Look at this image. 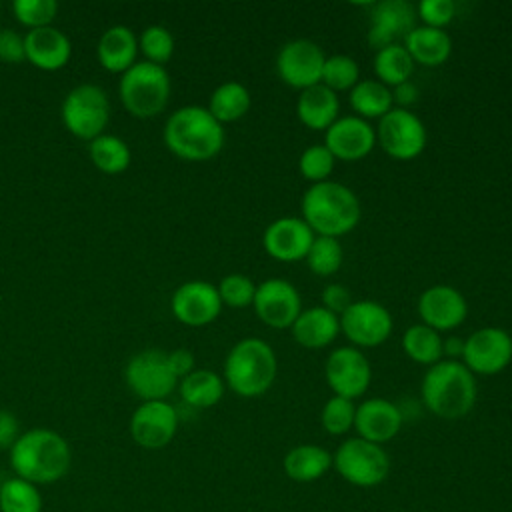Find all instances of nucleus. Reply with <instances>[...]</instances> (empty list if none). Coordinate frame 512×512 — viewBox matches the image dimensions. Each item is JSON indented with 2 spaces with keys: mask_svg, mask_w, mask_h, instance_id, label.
I'll list each match as a JSON object with an SVG mask.
<instances>
[{
  "mask_svg": "<svg viewBox=\"0 0 512 512\" xmlns=\"http://www.w3.org/2000/svg\"><path fill=\"white\" fill-rule=\"evenodd\" d=\"M72 452L64 436L48 428L22 432L10 448V466L32 484H52L66 476Z\"/></svg>",
  "mask_w": 512,
  "mask_h": 512,
  "instance_id": "obj_1",
  "label": "nucleus"
},
{
  "mask_svg": "<svg viewBox=\"0 0 512 512\" xmlns=\"http://www.w3.org/2000/svg\"><path fill=\"white\" fill-rule=\"evenodd\" d=\"M302 220L318 236L340 238L352 232L362 216L360 200L352 188L324 180L312 184L302 194Z\"/></svg>",
  "mask_w": 512,
  "mask_h": 512,
  "instance_id": "obj_2",
  "label": "nucleus"
},
{
  "mask_svg": "<svg viewBox=\"0 0 512 512\" xmlns=\"http://www.w3.org/2000/svg\"><path fill=\"white\" fill-rule=\"evenodd\" d=\"M424 406L438 418H464L476 404V376L460 360H440L432 364L420 384Z\"/></svg>",
  "mask_w": 512,
  "mask_h": 512,
  "instance_id": "obj_3",
  "label": "nucleus"
},
{
  "mask_svg": "<svg viewBox=\"0 0 512 512\" xmlns=\"http://www.w3.org/2000/svg\"><path fill=\"white\" fill-rule=\"evenodd\" d=\"M224 128L198 104H188L172 112L164 124L166 148L188 162H204L214 158L224 146Z\"/></svg>",
  "mask_w": 512,
  "mask_h": 512,
  "instance_id": "obj_4",
  "label": "nucleus"
},
{
  "mask_svg": "<svg viewBox=\"0 0 512 512\" xmlns=\"http://www.w3.org/2000/svg\"><path fill=\"white\" fill-rule=\"evenodd\" d=\"M278 360L274 348L262 338L236 342L224 360V384L242 398L264 394L276 380Z\"/></svg>",
  "mask_w": 512,
  "mask_h": 512,
  "instance_id": "obj_5",
  "label": "nucleus"
},
{
  "mask_svg": "<svg viewBox=\"0 0 512 512\" xmlns=\"http://www.w3.org/2000/svg\"><path fill=\"white\" fill-rule=\"evenodd\" d=\"M170 74L152 62L132 64L120 78L118 94L122 106L136 118L158 116L170 100Z\"/></svg>",
  "mask_w": 512,
  "mask_h": 512,
  "instance_id": "obj_6",
  "label": "nucleus"
},
{
  "mask_svg": "<svg viewBox=\"0 0 512 512\" xmlns=\"http://www.w3.org/2000/svg\"><path fill=\"white\" fill-rule=\"evenodd\" d=\"M332 466L348 484L358 488H374L388 478L390 458L380 444L356 436L344 440L336 448Z\"/></svg>",
  "mask_w": 512,
  "mask_h": 512,
  "instance_id": "obj_7",
  "label": "nucleus"
},
{
  "mask_svg": "<svg viewBox=\"0 0 512 512\" xmlns=\"http://www.w3.org/2000/svg\"><path fill=\"white\" fill-rule=\"evenodd\" d=\"M62 122L70 134L82 140H94L104 134L110 122V102L96 84L72 88L62 102Z\"/></svg>",
  "mask_w": 512,
  "mask_h": 512,
  "instance_id": "obj_8",
  "label": "nucleus"
},
{
  "mask_svg": "<svg viewBox=\"0 0 512 512\" xmlns=\"http://www.w3.org/2000/svg\"><path fill=\"white\" fill-rule=\"evenodd\" d=\"M424 122L406 108H392L378 120L376 142L394 160H412L426 148Z\"/></svg>",
  "mask_w": 512,
  "mask_h": 512,
  "instance_id": "obj_9",
  "label": "nucleus"
},
{
  "mask_svg": "<svg viewBox=\"0 0 512 512\" xmlns=\"http://www.w3.org/2000/svg\"><path fill=\"white\" fill-rule=\"evenodd\" d=\"M124 378L128 388L144 402L164 400L174 392L178 384V378L168 366L166 352L156 348L142 350L136 356H132L126 364Z\"/></svg>",
  "mask_w": 512,
  "mask_h": 512,
  "instance_id": "obj_10",
  "label": "nucleus"
},
{
  "mask_svg": "<svg viewBox=\"0 0 512 512\" xmlns=\"http://www.w3.org/2000/svg\"><path fill=\"white\" fill-rule=\"evenodd\" d=\"M394 328L390 310L376 300H354L340 314V332L356 348H374L384 344Z\"/></svg>",
  "mask_w": 512,
  "mask_h": 512,
  "instance_id": "obj_11",
  "label": "nucleus"
},
{
  "mask_svg": "<svg viewBox=\"0 0 512 512\" xmlns=\"http://www.w3.org/2000/svg\"><path fill=\"white\" fill-rule=\"evenodd\" d=\"M512 362V336L498 326H486L464 340L462 364L472 374L494 376Z\"/></svg>",
  "mask_w": 512,
  "mask_h": 512,
  "instance_id": "obj_12",
  "label": "nucleus"
},
{
  "mask_svg": "<svg viewBox=\"0 0 512 512\" xmlns=\"http://www.w3.org/2000/svg\"><path fill=\"white\" fill-rule=\"evenodd\" d=\"M324 62L326 54L316 42L296 38L278 50L276 72L282 82L302 92L314 84H320Z\"/></svg>",
  "mask_w": 512,
  "mask_h": 512,
  "instance_id": "obj_13",
  "label": "nucleus"
},
{
  "mask_svg": "<svg viewBox=\"0 0 512 512\" xmlns=\"http://www.w3.org/2000/svg\"><path fill=\"white\" fill-rule=\"evenodd\" d=\"M324 376L334 396L354 400L368 390L372 380V368L360 348L340 346L328 354L324 364Z\"/></svg>",
  "mask_w": 512,
  "mask_h": 512,
  "instance_id": "obj_14",
  "label": "nucleus"
},
{
  "mask_svg": "<svg viewBox=\"0 0 512 512\" xmlns=\"http://www.w3.org/2000/svg\"><path fill=\"white\" fill-rule=\"evenodd\" d=\"M258 320L270 328H290L302 312V298L296 286L284 278H268L256 284L252 300Z\"/></svg>",
  "mask_w": 512,
  "mask_h": 512,
  "instance_id": "obj_15",
  "label": "nucleus"
},
{
  "mask_svg": "<svg viewBox=\"0 0 512 512\" xmlns=\"http://www.w3.org/2000/svg\"><path fill=\"white\" fill-rule=\"evenodd\" d=\"M178 430V412L166 400L142 402L130 418L134 442L146 450H160L172 442Z\"/></svg>",
  "mask_w": 512,
  "mask_h": 512,
  "instance_id": "obj_16",
  "label": "nucleus"
},
{
  "mask_svg": "<svg viewBox=\"0 0 512 512\" xmlns=\"http://www.w3.org/2000/svg\"><path fill=\"white\" fill-rule=\"evenodd\" d=\"M170 308L178 322L200 328L220 316L222 300L214 284L206 280H188L174 290Z\"/></svg>",
  "mask_w": 512,
  "mask_h": 512,
  "instance_id": "obj_17",
  "label": "nucleus"
},
{
  "mask_svg": "<svg viewBox=\"0 0 512 512\" xmlns=\"http://www.w3.org/2000/svg\"><path fill=\"white\" fill-rule=\"evenodd\" d=\"M376 144V128L356 116H342L336 118L326 130H324V146L332 152L336 160L344 162H356L366 158Z\"/></svg>",
  "mask_w": 512,
  "mask_h": 512,
  "instance_id": "obj_18",
  "label": "nucleus"
},
{
  "mask_svg": "<svg viewBox=\"0 0 512 512\" xmlns=\"http://www.w3.org/2000/svg\"><path fill=\"white\" fill-rule=\"evenodd\" d=\"M418 316L422 324L436 332L458 328L468 316V304L462 292L450 284H434L418 298Z\"/></svg>",
  "mask_w": 512,
  "mask_h": 512,
  "instance_id": "obj_19",
  "label": "nucleus"
},
{
  "mask_svg": "<svg viewBox=\"0 0 512 512\" xmlns=\"http://www.w3.org/2000/svg\"><path fill=\"white\" fill-rule=\"evenodd\" d=\"M314 238V232L302 218L282 216L266 226L262 246L278 262H298L306 258Z\"/></svg>",
  "mask_w": 512,
  "mask_h": 512,
  "instance_id": "obj_20",
  "label": "nucleus"
},
{
  "mask_svg": "<svg viewBox=\"0 0 512 512\" xmlns=\"http://www.w3.org/2000/svg\"><path fill=\"white\" fill-rule=\"evenodd\" d=\"M416 8L406 0H382L370 12L368 44L380 50L390 44H400L416 26Z\"/></svg>",
  "mask_w": 512,
  "mask_h": 512,
  "instance_id": "obj_21",
  "label": "nucleus"
},
{
  "mask_svg": "<svg viewBox=\"0 0 512 512\" xmlns=\"http://www.w3.org/2000/svg\"><path fill=\"white\" fill-rule=\"evenodd\" d=\"M404 422L402 410L386 400V398H368L356 406L354 414V428L358 438H364L374 444H384L392 440Z\"/></svg>",
  "mask_w": 512,
  "mask_h": 512,
  "instance_id": "obj_22",
  "label": "nucleus"
},
{
  "mask_svg": "<svg viewBox=\"0 0 512 512\" xmlns=\"http://www.w3.org/2000/svg\"><path fill=\"white\" fill-rule=\"evenodd\" d=\"M26 60L46 72L64 68L72 54V44L64 32L54 26L34 28L24 36Z\"/></svg>",
  "mask_w": 512,
  "mask_h": 512,
  "instance_id": "obj_23",
  "label": "nucleus"
},
{
  "mask_svg": "<svg viewBox=\"0 0 512 512\" xmlns=\"http://www.w3.org/2000/svg\"><path fill=\"white\" fill-rule=\"evenodd\" d=\"M292 338L304 348H324L340 334V316L324 306H312L300 312L290 326Z\"/></svg>",
  "mask_w": 512,
  "mask_h": 512,
  "instance_id": "obj_24",
  "label": "nucleus"
},
{
  "mask_svg": "<svg viewBox=\"0 0 512 512\" xmlns=\"http://www.w3.org/2000/svg\"><path fill=\"white\" fill-rule=\"evenodd\" d=\"M338 112V94L324 84H314L302 90L296 100L298 120L310 130H326L338 118Z\"/></svg>",
  "mask_w": 512,
  "mask_h": 512,
  "instance_id": "obj_25",
  "label": "nucleus"
},
{
  "mask_svg": "<svg viewBox=\"0 0 512 512\" xmlns=\"http://www.w3.org/2000/svg\"><path fill=\"white\" fill-rule=\"evenodd\" d=\"M136 52L138 40L134 32L122 24L110 26L106 32H102L96 46L98 62L102 64V68L120 74H124L132 64H136Z\"/></svg>",
  "mask_w": 512,
  "mask_h": 512,
  "instance_id": "obj_26",
  "label": "nucleus"
},
{
  "mask_svg": "<svg viewBox=\"0 0 512 512\" xmlns=\"http://www.w3.org/2000/svg\"><path fill=\"white\" fill-rule=\"evenodd\" d=\"M404 48L412 56L414 64L422 66H440L450 58L452 52V38L442 28L432 26H414L408 36L404 38Z\"/></svg>",
  "mask_w": 512,
  "mask_h": 512,
  "instance_id": "obj_27",
  "label": "nucleus"
},
{
  "mask_svg": "<svg viewBox=\"0 0 512 512\" xmlns=\"http://www.w3.org/2000/svg\"><path fill=\"white\" fill-rule=\"evenodd\" d=\"M332 466V454L318 444H300L286 452L282 468L294 482H314Z\"/></svg>",
  "mask_w": 512,
  "mask_h": 512,
  "instance_id": "obj_28",
  "label": "nucleus"
},
{
  "mask_svg": "<svg viewBox=\"0 0 512 512\" xmlns=\"http://www.w3.org/2000/svg\"><path fill=\"white\" fill-rule=\"evenodd\" d=\"M182 400L192 408L216 406L224 396V380L214 370L194 368L178 384Z\"/></svg>",
  "mask_w": 512,
  "mask_h": 512,
  "instance_id": "obj_29",
  "label": "nucleus"
},
{
  "mask_svg": "<svg viewBox=\"0 0 512 512\" xmlns=\"http://www.w3.org/2000/svg\"><path fill=\"white\" fill-rule=\"evenodd\" d=\"M250 90L236 80H228L214 88L208 102V112L220 122H236L250 110Z\"/></svg>",
  "mask_w": 512,
  "mask_h": 512,
  "instance_id": "obj_30",
  "label": "nucleus"
},
{
  "mask_svg": "<svg viewBox=\"0 0 512 512\" xmlns=\"http://www.w3.org/2000/svg\"><path fill=\"white\" fill-rule=\"evenodd\" d=\"M350 108L356 112V116L368 120V118H382L386 112H390L394 106L392 100V88L382 84L380 80H360L348 96Z\"/></svg>",
  "mask_w": 512,
  "mask_h": 512,
  "instance_id": "obj_31",
  "label": "nucleus"
},
{
  "mask_svg": "<svg viewBox=\"0 0 512 512\" xmlns=\"http://www.w3.org/2000/svg\"><path fill=\"white\" fill-rule=\"evenodd\" d=\"M402 350L412 362L432 366L442 358V336L422 322L412 324L402 334Z\"/></svg>",
  "mask_w": 512,
  "mask_h": 512,
  "instance_id": "obj_32",
  "label": "nucleus"
},
{
  "mask_svg": "<svg viewBox=\"0 0 512 512\" xmlns=\"http://www.w3.org/2000/svg\"><path fill=\"white\" fill-rule=\"evenodd\" d=\"M374 72L376 78L386 84L388 88H394L406 80H410L414 72V60L404 48V44H390L380 50H376L374 56Z\"/></svg>",
  "mask_w": 512,
  "mask_h": 512,
  "instance_id": "obj_33",
  "label": "nucleus"
},
{
  "mask_svg": "<svg viewBox=\"0 0 512 512\" xmlns=\"http://www.w3.org/2000/svg\"><path fill=\"white\" fill-rule=\"evenodd\" d=\"M88 154L92 164L104 174H120L130 166V148L128 144L114 134H100L90 140Z\"/></svg>",
  "mask_w": 512,
  "mask_h": 512,
  "instance_id": "obj_34",
  "label": "nucleus"
},
{
  "mask_svg": "<svg viewBox=\"0 0 512 512\" xmlns=\"http://www.w3.org/2000/svg\"><path fill=\"white\" fill-rule=\"evenodd\" d=\"M0 512H42V494L24 478H8L0 486Z\"/></svg>",
  "mask_w": 512,
  "mask_h": 512,
  "instance_id": "obj_35",
  "label": "nucleus"
},
{
  "mask_svg": "<svg viewBox=\"0 0 512 512\" xmlns=\"http://www.w3.org/2000/svg\"><path fill=\"white\" fill-rule=\"evenodd\" d=\"M304 260L316 276H332L344 262V248L338 238L316 236Z\"/></svg>",
  "mask_w": 512,
  "mask_h": 512,
  "instance_id": "obj_36",
  "label": "nucleus"
},
{
  "mask_svg": "<svg viewBox=\"0 0 512 512\" xmlns=\"http://www.w3.org/2000/svg\"><path fill=\"white\" fill-rule=\"evenodd\" d=\"M358 82H360V66L352 56L348 54L326 56L320 84L338 92V90H352Z\"/></svg>",
  "mask_w": 512,
  "mask_h": 512,
  "instance_id": "obj_37",
  "label": "nucleus"
},
{
  "mask_svg": "<svg viewBox=\"0 0 512 512\" xmlns=\"http://www.w3.org/2000/svg\"><path fill=\"white\" fill-rule=\"evenodd\" d=\"M138 48L146 56V62L162 66L174 54V36L168 28H164L160 24H152V26L144 28V32L140 34Z\"/></svg>",
  "mask_w": 512,
  "mask_h": 512,
  "instance_id": "obj_38",
  "label": "nucleus"
},
{
  "mask_svg": "<svg viewBox=\"0 0 512 512\" xmlns=\"http://www.w3.org/2000/svg\"><path fill=\"white\" fill-rule=\"evenodd\" d=\"M354 414H356V406L352 400L342 396H332L322 406L320 424L328 434L342 436L350 428H354Z\"/></svg>",
  "mask_w": 512,
  "mask_h": 512,
  "instance_id": "obj_39",
  "label": "nucleus"
},
{
  "mask_svg": "<svg viewBox=\"0 0 512 512\" xmlns=\"http://www.w3.org/2000/svg\"><path fill=\"white\" fill-rule=\"evenodd\" d=\"M334 164H336V158L324 144H312L300 154L298 170L308 182L318 184L328 180V176L334 170Z\"/></svg>",
  "mask_w": 512,
  "mask_h": 512,
  "instance_id": "obj_40",
  "label": "nucleus"
},
{
  "mask_svg": "<svg viewBox=\"0 0 512 512\" xmlns=\"http://www.w3.org/2000/svg\"><path fill=\"white\" fill-rule=\"evenodd\" d=\"M12 12L16 20L30 30L52 26V20L58 14V2L56 0H14Z\"/></svg>",
  "mask_w": 512,
  "mask_h": 512,
  "instance_id": "obj_41",
  "label": "nucleus"
},
{
  "mask_svg": "<svg viewBox=\"0 0 512 512\" xmlns=\"http://www.w3.org/2000/svg\"><path fill=\"white\" fill-rule=\"evenodd\" d=\"M216 288H218L222 306H230V308L252 306V300L256 294V284L252 282V278L238 272L224 276Z\"/></svg>",
  "mask_w": 512,
  "mask_h": 512,
  "instance_id": "obj_42",
  "label": "nucleus"
},
{
  "mask_svg": "<svg viewBox=\"0 0 512 512\" xmlns=\"http://www.w3.org/2000/svg\"><path fill=\"white\" fill-rule=\"evenodd\" d=\"M456 14V4L452 0H420L416 6V16L424 26L442 28L452 22Z\"/></svg>",
  "mask_w": 512,
  "mask_h": 512,
  "instance_id": "obj_43",
  "label": "nucleus"
},
{
  "mask_svg": "<svg viewBox=\"0 0 512 512\" xmlns=\"http://www.w3.org/2000/svg\"><path fill=\"white\" fill-rule=\"evenodd\" d=\"M26 60L24 54V36L12 28L0 30V62L20 64Z\"/></svg>",
  "mask_w": 512,
  "mask_h": 512,
  "instance_id": "obj_44",
  "label": "nucleus"
},
{
  "mask_svg": "<svg viewBox=\"0 0 512 512\" xmlns=\"http://www.w3.org/2000/svg\"><path fill=\"white\" fill-rule=\"evenodd\" d=\"M320 300H322V306H324V308H328L330 312H334V314H338V316L354 302L350 290H348L344 284H338V282L326 284V286L322 288Z\"/></svg>",
  "mask_w": 512,
  "mask_h": 512,
  "instance_id": "obj_45",
  "label": "nucleus"
},
{
  "mask_svg": "<svg viewBox=\"0 0 512 512\" xmlns=\"http://www.w3.org/2000/svg\"><path fill=\"white\" fill-rule=\"evenodd\" d=\"M166 358H168L170 370H172L174 376L180 378V380H182L184 376H188V374L194 370V364H196L194 354H192L190 350H186V348H176V350L168 352Z\"/></svg>",
  "mask_w": 512,
  "mask_h": 512,
  "instance_id": "obj_46",
  "label": "nucleus"
},
{
  "mask_svg": "<svg viewBox=\"0 0 512 512\" xmlns=\"http://www.w3.org/2000/svg\"><path fill=\"white\" fill-rule=\"evenodd\" d=\"M18 420L10 410H0V448H12L18 440Z\"/></svg>",
  "mask_w": 512,
  "mask_h": 512,
  "instance_id": "obj_47",
  "label": "nucleus"
},
{
  "mask_svg": "<svg viewBox=\"0 0 512 512\" xmlns=\"http://www.w3.org/2000/svg\"><path fill=\"white\" fill-rule=\"evenodd\" d=\"M418 96H420L418 86L412 80H406V82H402V84L392 88V100L396 104H400L398 108H406L408 110V106L418 102Z\"/></svg>",
  "mask_w": 512,
  "mask_h": 512,
  "instance_id": "obj_48",
  "label": "nucleus"
},
{
  "mask_svg": "<svg viewBox=\"0 0 512 512\" xmlns=\"http://www.w3.org/2000/svg\"><path fill=\"white\" fill-rule=\"evenodd\" d=\"M464 352V340L458 336H450L446 340H442V354L448 356V360H458L462 358Z\"/></svg>",
  "mask_w": 512,
  "mask_h": 512,
  "instance_id": "obj_49",
  "label": "nucleus"
}]
</instances>
